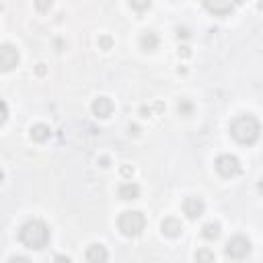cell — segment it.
Wrapping results in <instances>:
<instances>
[{"instance_id": "obj_20", "label": "cell", "mask_w": 263, "mask_h": 263, "mask_svg": "<svg viewBox=\"0 0 263 263\" xmlns=\"http://www.w3.org/2000/svg\"><path fill=\"white\" fill-rule=\"evenodd\" d=\"M195 259L198 261H214V253H210L208 249H204V251H198Z\"/></svg>"}, {"instance_id": "obj_3", "label": "cell", "mask_w": 263, "mask_h": 263, "mask_svg": "<svg viewBox=\"0 0 263 263\" xmlns=\"http://www.w3.org/2000/svg\"><path fill=\"white\" fill-rule=\"evenodd\" d=\"M117 226L121 230L123 236L127 239H134V236H140L144 226H146V218L142 216V212H134V210H127L117 218Z\"/></svg>"}, {"instance_id": "obj_21", "label": "cell", "mask_w": 263, "mask_h": 263, "mask_svg": "<svg viewBox=\"0 0 263 263\" xmlns=\"http://www.w3.org/2000/svg\"><path fill=\"white\" fill-rule=\"evenodd\" d=\"M99 45L107 51V49H111V45H113V41H111V37H107V35H103L101 39H99Z\"/></svg>"}, {"instance_id": "obj_28", "label": "cell", "mask_w": 263, "mask_h": 263, "mask_svg": "<svg viewBox=\"0 0 263 263\" xmlns=\"http://www.w3.org/2000/svg\"><path fill=\"white\" fill-rule=\"evenodd\" d=\"M3 181H5V171L0 169V183H3Z\"/></svg>"}, {"instance_id": "obj_12", "label": "cell", "mask_w": 263, "mask_h": 263, "mask_svg": "<svg viewBox=\"0 0 263 263\" xmlns=\"http://www.w3.org/2000/svg\"><path fill=\"white\" fill-rule=\"evenodd\" d=\"M87 261H91V263H101V261H107L109 259V255H107V251H105V247L103 245H91L89 249H87Z\"/></svg>"}, {"instance_id": "obj_5", "label": "cell", "mask_w": 263, "mask_h": 263, "mask_svg": "<svg viewBox=\"0 0 263 263\" xmlns=\"http://www.w3.org/2000/svg\"><path fill=\"white\" fill-rule=\"evenodd\" d=\"M241 161L236 159L234 154H220L218 159H216V171L222 175V177H234V175H239L241 173Z\"/></svg>"}, {"instance_id": "obj_8", "label": "cell", "mask_w": 263, "mask_h": 263, "mask_svg": "<svg viewBox=\"0 0 263 263\" xmlns=\"http://www.w3.org/2000/svg\"><path fill=\"white\" fill-rule=\"evenodd\" d=\"M204 210H206V204L200 195H189V198H185V202H183V212L187 214L189 220H198L204 214Z\"/></svg>"}, {"instance_id": "obj_26", "label": "cell", "mask_w": 263, "mask_h": 263, "mask_svg": "<svg viewBox=\"0 0 263 263\" xmlns=\"http://www.w3.org/2000/svg\"><path fill=\"white\" fill-rule=\"evenodd\" d=\"M11 261H29L27 257H11Z\"/></svg>"}, {"instance_id": "obj_16", "label": "cell", "mask_w": 263, "mask_h": 263, "mask_svg": "<svg viewBox=\"0 0 263 263\" xmlns=\"http://www.w3.org/2000/svg\"><path fill=\"white\" fill-rule=\"evenodd\" d=\"M129 5H132V9H134V11L144 13V11H148V9H150L152 0H129Z\"/></svg>"}, {"instance_id": "obj_15", "label": "cell", "mask_w": 263, "mask_h": 263, "mask_svg": "<svg viewBox=\"0 0 263 263\" xmlns=\"http://www.w3.org/2000/svg\"><path fill=\"white\" fill-rule=\"evenodd\" d=\"M202 236H204V239H208V241L218 239V236H220V224H218V222H210V224H206V226L202 228Z\"/></svg>"}, {"instance_id": "obj_10", "label": "cell", "mask_w": 263, "mask_h": 263, "mask_svg": "<svg viewBox=\"0 0 263 263\" xmlns=\"http://www.w3.org/2000/svg\"><path fill=\"white\" fill-rule=\"evenodd\" d=\"M161 230H163L165 236L177 239V236H181V232H183V224H181V220H177V218H165L163 224H161Z\"/></svg>"}, {"instance_id": "obj_23", "label": "cell", "mask_w": 263, "mask_h": 263, "mask_svg": "<svg viewBox=\"0 0 263 263\" xmlns=\"http://www.w3.org/2000/svg\"><path fill=\"white\" fill-rule=\"evenodd\" d=\"M132 173H134V169H132V167H123V169H121V175H123V177H129Z\"/></svg>"}, {"instance_id": "obj_7", "label": "cell", "mask_w": 263, "mask_h": 263, "mask_svg": "<svg viewBox=\"0 0 263 263\" xmlns=\"http://www.w3.org/2000/svg\"><path fill=\"white\" fill-rule=\"evenodd\" d=\"M202 3H204L206 11H210L212 15L226 17L236 9V5H239L241 0H202Z\"/></svg>"}, {"instance_id": "obj_4", "label": "cell", "mask_w": 263, "mask_h": 263, "mask_svg": "<svg viewBox=\"0 0 263 263\" xmlns=\"http://www.w3.org/2000/svg\"><path fill=\"white\" fill-rule=\"evenodd\" d=\"M249 253H251V243L243 234L232 236V239L226 243V255L230 259H245Z\"/></svg>"}, {"instance_id": "obj_14", "label": "cell", "mask_w": 263, "mask_h": 263, "mask_svg": "<svg viewBox=\"0 0 263 263\" xmlns=\"http://www.w3.org/2000/svg\"><path fill=\"white\" fill-rule=\"evenodd\" d=\"M140 47H142L144 51H152V49H156V47H159V35H156L154 31H146V33H142V37H140Z\"/></svg>"}, {"instance_id": "obj_6", "label": "cell", "mask_w": 263, "mask_h": 263, "mask_svg": "<svg viewBox=\"0 0 263 263\" xmlns=\"http://www.w3.org/2000/svg\"><path fill=\"white\" fill-rule=\"evenodd\" d=\"M19 64V49L11 43L0 45V72H11Z\"/></svg>"}, {"instance_id": "obj_13", "label": "cell", "mask_w": 263, "mask_h": 263, "mask_svg": "<svg viewBox=\"0 0 263 263\" xmlns=\"http://www.w3.org/2000/svg\"><path fill=\"white\" fill-rule=\"evenodd\" d=\"M29 134H31V140H35V142H47L51 136V129L45 123H35Z\"/></svg>"}, {"instance_id": "obj_19", "label": "cell", "mask_w": 263, "mask_h": 263, "mask_svg": "<svg viewBox=\"0 0 263 263\" xmlns=\"http://www.w3.org/2000/svg\"><path fill=\"white\" fill-rule=\"evenodd\" d=\"M35 9H37L39 13H49L51 0H35Z\"/></svg>"}, {"instance_id": "obj_18", "label": "cell", "mask_w": 263, "mask_h": 263, "mask_svg": "<svg viewBox=\"0 0 263 263\" xmlns=\"http://www.w3.org/2000/svg\"><path fill=\"white\" fill-rule=\"evenodd\" d=\"M9 119V105L0 99V125H5Z\"/></svg>"}, {"instance_id": "obj_2", "label": "cell", "mask_w": 263, "mask_h": 263, "mask_svg": "<svg viewBox=\"0 0 263 263\" xmlns=\"http://www.w3.org/2000/svg\"><path fill=\"white\" fill-rule=\"evenodd\" d=\"M259 134H261V125L253 115H239L230 123V136L239 144L251 146L259 140Z\"/></svg>"}, {"instance_id": "obj_1", "label": "cell", "mask_w": 263, "mask_h": 263, "mask_svg": "<svg viewBox=\"0 0 263 263\" xmlns=\"http://www.w3.org/2000/svg\"><path fill=\"white\" fill-rule=\"evenodd\" d=\"M49 226L43 220H29L25 222L19 230V241L33 251H41L49 243Z\"/></svg>"}, {"instance_id": "obj_22", "label": "cell", "mask_w": 263, "mask_h": 263, "mask_svg": "<svg viewBox=\"0 0 263 263\" xmlns=\"http://www.w3.org/2000/svg\"><path fill=\"white\" fill-rule=\"evenodd\" d=\"M177 35H179V37H189V29H185V27L181 29V27H179V29H177Z\"/></svg>"}, {"instance_id": "obj_9", "label": "cell", "mask_w": 263, "mask_h": 263, "mask_svg": "<svg viewBox=\"0 0 263 263\" xmlns=\"http://www.w3.org/2000/svg\"><path fill=\"white\" fill-rule=\"evenodd\" d=\"M91 109H93V113H95L97 117L105 119V117H109V115L113 113V101H111L109 97H99V99L93 101Z\"/></svg>"}, {"instance_id": "obj_17", "label": "cell", "mask_w": 263, "mask_h": 263, "mask_svg": "<svg viewBox=\"0 0 263 263\" xmlns=\"http://www.w3.org/2000/svg\"><path fill=\"white\" fill-rule=\"evenodd\" d=\"M179 113L181 115H191L193 113V105H191V101H187V99H181V103H179Z\"/></svg>"}, {"instance_id": "obj_11", "label": "cell", "mask_w": 263, "mask_h": 263, "mask_svg": "<svg viewBox=\"0 0 263 263\" xmlns=\"http://www.w3.org/2000/svg\"><path fill=\"white\" fill-rule=\"evenodd\" d=\"M117 195H119L121 200H125V202H132V200H138V198H140V187L136 185V183H132V181H127V183H123V185L119 187Z\"/></svg>"}, {"instance_id": "obj_25", "label": "cell", "mask_w": 263, "mask_h": 263, "mask_svg": "<svg viewBox=\"0 0 263 263\" xmlns=\"http://www.w3.org/2000/svg\"><path fill=\"white\" fill-rule=\"evenodd\" d=\"M179 54H183V56H189V47H181Z\"/></svg>"}, {"instance_id": "obj_27", "label": "cell", "mask_w": 263, "mask_h": 263, "mask_svg": "<svg viewBox=\"0 0 263 263\" xmlns=\"http://www.w3.org/2000/svg\"><path fill=\"white\" fill-rule=\"evenodd\" d=\"M56 261H66V263H68L70 259H68V257H64V255H58V257H56Z\"/></svg>"}, {"instance_id": "obj_24", "label": "cell", "mask_w": 263, "mask_h": 263, "mask_svg": "<svg viewBox=\"0 0 263 263\" xmlns=\"http://www.w3.org/2000/svg\"><path fill=\"white\" fill-rule=\"evenodd\" d=\"M37 74H39V76L45 74V64H39V66H37Z\"/></svg>"}]
</instances>
